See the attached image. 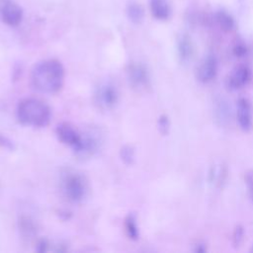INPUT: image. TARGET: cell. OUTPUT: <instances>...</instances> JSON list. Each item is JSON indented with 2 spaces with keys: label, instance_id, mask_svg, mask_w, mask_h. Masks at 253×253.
<instances>
[{
  "label": "cell",
  "instance_id": "cell-13",
  "mask_svg": "<svg viewBox=\"0 0 253 253\" xmlns=\"http://www.w3.org/2000/svg\"><path fill=\"white\" fill-rule=\"evenodd\" d=\"M177 50L179 57L182 61L186 62L191 59L194 53V46L191 39L187 35H182L177 43Z\"/></svg>",
  "mask_w": 253,
  "mask_h": 253
},
{
  "label": "cell",
  "instance_id": "cell-1",
  "mask_svg": "<svg viewBox=\"0 0 253 253\" xmlns=\"http://www.w3.org/2000/svg\"><path fill=\"white\" fill-rule=\"evenodd\" d=\"M31 84L39 92L55 94L61 90L65 79V69L55 58L37 62L31 70Z\"/></svg>",
  "mask_w": 253,
  "mask_h": 253
},
{
  "label": "cell",
  "instance_id": "cell-20",
  "mask_svg": "<svg viewBox=\"0 0 253 253\" xmlns=\"http://www.w3.org/2000/svg\"><path fill=\"white\" fill-rule=\"evenodd\" d=\"M0 147L7 150H14L16 146L15 143L8 136L0 132Z\"/></svg>",
  "mask_w": 253,
  "mask_h": 253
},
{
  "label": "cell",
  "instance_id": "cell-12",
  "mask_svg": "<svg viewBox=\"0 0 253 253\" xmlns=\"http://www.w3.org/2000/svg\"><path fill=\"white\" fill-rule=\"evenodd\" d=\"M149 10L153 18L158 21H167L172 14V8L168 0H149Z\"/></svg>",
  "mask_w": 253,
  "mask_h": 253
},
{
  "label": "cell",
  "instance_id": "cell-16",
  "mask_svg": "<svg viewBox=\"0 0 253 253\" xmlns=\"http://www.w3.org/2000/svg\"><path fill=\"white\" fill-rule=\"evenodd\" d=\"M125 230L127 234V236L131 240H137L139 237V229L137 226L136 218L133 214H128L125 218Z\"/></svg>",
  "mask_w": 253,
  "mask_h": 253
},
{
  "label": "cell",
  "instance_id": "cell-24",
  "mask_svg": "<svg viewBox=\"0 0 253 253\" xmlns=\"http://www.w3.org/2000/svg\"><path fill=\"white\" fill-rule=\"evenodd\" d=\"M251 250H252V251H253V246H252V248H251Z\"/></svg>",
  "mask_w": 253,
  "mask_h": 253
},
{
  "label": "cell",
  "instance_id": "cell-3",
  "mask_svg": "<svg viewBox=\"0 0 253 253\" xmlns=\"http://www.w3.org/2000/svg\"><path fill=\"white\" fill-rule=\"evenodd\" d=\"M59 186L63 196L71 203L79 204L88 195V181L82 173L65 169L60 174Z\"/></svg>",
  "mask_w": 253,
  "mask_h": 253
},
{
  "label": "cell",
  "instance_id": "cell-4",
  "mask_svg": "<svg viewBox=\"0 0 253 253\" xmlns=\"http://www.w3.org/2000/svg\"><path fill=\"white\" fill-rule=\"evenodd\" d=\"M93 100L99 109L112 110L119 102L118 88L111 81H103L96 87Z\"/></svg>",
  "mask_w": 253,
  "mask_h": 253
},
{
  "label": "cell",
  "instance_id": "cell-17",
  "mask_svg": "<svg viewBox=\"0 0 253 253\" xmlns=\"http://www.w3.org/2000/svg\"><path fill=\"white\" fill-rule=\"evenodd\" d=\"M120 157L126 165H132L135 160V151L131 145L126 144L120 150Z\"/></svg>",
  "mask_w": 253,
  "mask_h": 253
},
{
  "label": "cell",
  "instance_id": "cell-18",
  "mask_svg": "<svg viewBox=\"0 0 253 253\" xmlns=\"http://www.w3.org/2000/svg\"><path fill=\"white\" fill-rule=\"evenodd\" d=\"M158 129L162 134H167L170 129V121L166 115H161L158 119Z\"/></svg>",
  "mask_w": 253,
  "mask_h": 253
},
{
  "label": "cell",
  "instance_id": "cell-14",
  "mask_svg": "<svg viewBox=\"0 0 253 253\" xmlns=\"http://www.w3.org/2000/svg\"><path fill=\"white\" fill-rule=\"evenodd\" d=\"M126 13L128 20L135 25L140 24L143 21L144 10H143L142 6L137 2L128 3L126 6Z\"/></svg>",
  "mask_w": 253,
  "mask_h": 253
},
{
  "label": "cell",
  "instance_id": "cell-15",
  "mask_svg": "<svg viewBox=\"0 0 253 253\" xmlns=\"http://www.w3.org/2000/svg\"><path fill=\"white\" fill-rule=\"evenodd\" d=\"M215 20L220 27L225 32H230L234 29L235 27V22L234 19L231 17L230 14L223 10H219L215 14Z\"/></svg>",
  "mask_w": 253,
  "mask_h": 253
},
{
  "label": "cell",
  "instance_id": "cell-22",
  "mask_svg": "<svg viewBox=\"0 0 253 253\" xmlns=\"http://www.w3.org/2000/svg\"><path fill=\"white\" fill-rule=\"evenodd\" d=\"M234 53L237 55V56H242L246 53V46L242 43H237L235 46H234Z\"/></svg>",
  "mask_w": 253,
  "mask_h": 253
},
{
  "label": "cell",
  "instance_id": "cell-7",
  "mask_svg": "<svg viewBox=\"0 0 253 253\" xmlns=\"http://www.w3.org/2000/svg\"><path fill=\"white\" fill-rule=\"evenodd\" d=\"M55 134L61 143L70 146L74 152L81 145L83 135L69 123L63 122L58 124L55 127Z\"/></svg>",
  "mask_w": 253,
  "mask_h": 253
},
{
  "label": "cell",
  "instance_id": "cell-6",
  "mask_svg": "<svg viewBox=\"0 0 253 253\" xmlns=\"http://www.w3.org/2000/svg\"><path fill=\"white\" fill-rule=\"evenodd\" d=\"M24 17L22 7L14 0H0V20L9 27L19 26Z\"/></svg>",
  "mask_w": 253,
  "mask_h": 253
},
{
  "label": "cell",
  "instance_id": "cell-9",
  "mask_svg": "<svg viewBox=\"0 0 253 253\" xmlns=\"http://www.w3.org/2000/svg\"><path fill=\"white\" fill-rule=\"evenodd\" d=\"M218 62L214 55H208L203 59L197 69V78L203 83H208L213 80L217 74Z\"/></svg>",
  "mask_w": 253,
  "mask_h": 253
},
{
  "label": "cell",
  "instance_id": "cell-23",
  "mask_svg": "<svg viewBox=\"0 0 253 253\" xmlns=\"http://www.w3.org/2000/svg\"><path fill=\"white\" fill-rule=\"evenodd\" d=\"M233 238H234L236 244H239V243H240V241H241L242 238H243V230H242L241 227H239V226L236 227V229H235V231H234V234H233Z\"/></svg>",
  "mask_w": 253,
  "mask_h": 253
},
{
  "label": "cell",
  "instance_id": "cell-21",
  "mask_svg": "<svg viewBox=\"0 0 253 253\" xmlns=\"http://www.w3.org/2000/svg\"><path fill=\"white\" fill-rule=\"evenodd\" d=\"M36 250L38 252H45L48 250V243L46 240L44 239H42L38 242L37 244V247H36Z\"/></svg>",
  "mask_w": 253,
  "mask_h": 253
},
{
  "label": "cell",
  "instance_id": "cell-2",
  "mask_svg": "<svg viewBox=\"0 0 253 253\" xmlns=\"http://www.w3.org/2000/svg\"><path fill=\"white\" fill-rule=\"evenodd\" d=\"M16 117L21 125L44 127L50 122L51 111L48 105L40 99L25 98L17 106Z\"/></svg>",
  "mask_w": 253,
  "mask_h": 253
},
{
  "label": "cell",
  "instance_id": "cell-5",
  "mask_svg": "<svg viewBox=\"0 0 253 253\" xmlns=\"http://www.w3.org/2000/svg\"><path fill=\"white\" fill-rule=\"evenodd\" d=\"M126 77L129 85L136 90H145L149 87L150 77L145 65L139 62H131L126 67Z\"/></svg>",
  "mask_w": 253,
  "mask_h": 253
},
{
  "label": "cell",
  "instance_id": "cell-19",
  "mask_svg": "<svg viewBox=\"0 0 253 253\" xmlns=\"http://www.w3.org/2000/svg\"><path fill=\"white\" fill-rule=\"evenodd\" d=\"M244 181L247 186V191L250 200L253 202V170H249L244 175Z\"/></svg>",
  "mask_w": 253,
  "mask_h": 253
},
{
  "label": "cell",
  "instance_id": "cell-8",
  "mask_svg": "<svg viewBox=\"0 0 253 253\" xmlns=\"http://www.w3.org/2000/svg\"><path fill=\"white\" fill-rule=\"evenodd\" d=\"M236 117L240 128L244 131L251 130L253 126L252 106L248 99L240 98L236 105Z\"/></svg>",
  "mask_w": 253,
  "mask_h": 253
},
{
  "label": "cell",
  "instance_id": "cell-10",
  "mask_svg": "<svg viewBox=\"0 0 253 253\" xmlns=\"http://www.w3.org/2000/svg\"><path fill=\"white\" fill-rule=\"evenodd\" d=\"M251 80V70L246 65H239L235 67L229 74L226 85L231 90H237L246 86Z\"/></svg>",
  "mask_w": 253,
  "mask_h": 253
},
{
  "label": "cell",
  "instance_id": "cell-11",
  "mask_svg": "<svg viewBox=\"0 0 253 253\" xmlns=\"http://www.w3.org/2000/svg\"><path fill=\"white\" fill-rule=\"evenodd\" d=\"M100 139L97 135H95L93 132H88L86 134H83L82 142L80 147L75 151L76 155L81 158H87L90 156H93L99 148Z\"/></svg>",
  "mask_w": 253,
  "mask_h": 253
}]
</instances>
